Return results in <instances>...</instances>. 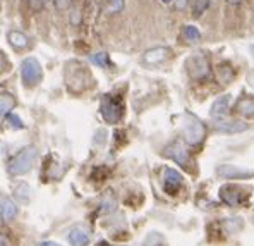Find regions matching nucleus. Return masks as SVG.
Masks as SVG:
<instances>
[{
	"instance_id": "obj_1",
	"label": "nucleus",
	"mask_w": 254,
	"mask_h": 246,
	"mask_svg": "<svg viewBox=\"0 0 254 246\" xmlns=\"http://www.w3.org/2000/svg\"><path fill=\"white\" fill-rule=\"evenodd\" d=\"M38 157V152H36L35 147H26L14 157L9 162V172L12 176H21V174H26L28 170H31V167L35 165V160Z\"/></svg>"
},
{
	"instance_id": "obj_2",
	"label": "nucleus",
	"mask_w": 254,
	"mask_h": 246,
	"mask_svg": "<svg viewBox=\"0 0 254 246\" xmlns=\"http://www.w3.org/2000/svg\"><path fill=\"white\" fill-rule=\"evenodd\" d=\"M182 119H184V121H182V133H184L186 141H188L189 145L201 143L204 138V133H206L203 122H201L197 117H194L192 114H189V112L184 114Z\"/></svg>"
},
{
	"instance_id": "obj_3",
	"label": "nucleus",
	"mask_w": 254,
	"mask_h": 246,
	"mask_svg": "<svg viewBox=\"0 0 254 246\" xmlns=\"http://www.w3.org/2000/svg\"><path fill=\"white\" fill-rule=\"evenodd\" d=\"M21 76L26 86H35L42 80V66L35 57H28L21 64Z\"/></svg>"
},
{
	"instance_id": "obj_4",
	"label": "nucleus",
	"mask_w": 254,
	"mask_h": 246,
	"mask_svg": "<svg viewBox=\"0 0 254 246\" xmlns=\"http://www.w3.org/2000/svg\"><path fill=\"white\" fill-rule=\"evenodd\" d=\"M122 114H124V105L119 98L112 95H107L102 102V115L107 122L110 124H115L122 119Z\"/></svg>"
},
{
	"instance_id": "obj_5",
	"label": "nucleus",
	"mask_w": 254,
	"mask_h": 246,
	"mask_svg": "<svg viewBox=\"0 0 254 246\" xmlns=\"http://www.w3.org/2000/svg\"><path fill=\"white\" fill-rule=\"evenodd\" d=\"M186 67H188L190 78H194V80H204V78L210 74L208 59L201 54H196V55H192V57H189L188 62H186Z\"/></svg>"
},
{
	"instance_id": "obj_6",
	"label": "nucleus",
	"mask_w": 254,
	"mask_h": 246,
	"mask_svg": "<svg viewBox=\"0 0 254 246\" xmlns=\"http://www.w3.org/2000/svg\"><path fill=\"white\" fill-rule=\"evenodd\" d=\"M182 186V174H179L175 169H165L163 172V189L169 195H175Z\"/></svg>"
},
{
	"instance_id": "obj_7",
	"label": "nucleus",
	"mask_w": 254,
	"mask_h": 246,
	"mask_svg": "<svg viewBox=\"0 0 254 246\" xmlns=\"http://www.w3.org/2000/svg\"><path fill=\"white\" fill-rule=\"evenodd\" d=\"M163 154H165L167 157H170L172 160H175L177 164H181V165H184V167L189 165V155H188V152H186V148L182 147V143L169 145Z\"/></svg>"
},
{
	"instance_id": "obj_8",
	"label": "nucleus",
	"mask_w": 254,
	"mask_h": 246,
	"mask_svg": "<svg viewBox=\"0 0 254 246\" xmlns=\"http://www.w3.org/2000/svg\"><path fill=\"white\" fill-rule=\"evenodd\" d=\"M220 196L225 203H229L230 207H237L242 203V191L237 186H223L220 189Z\"/></svg>"
},
{
	"instance_id": "obj_9",
	"label": "nucleus",
	"mask_w": 254,
	"mask_h": 246,
	"mask_svg": "<svg viewBox=\"0 0 254 246\" xmlns=\"http://www.w3.org/2000/svg\"><path fill=\"white\" fill-rule=\"evenodd\" d=\"M229 105H230V95H223L220 98H216L211 105V117L216 119V121H222L223 117L229 112Z\"/></svg>"
},
{
	"instance_id": "obj_10",
	"label": "nucleus",
	"mask_w": 254,
	"mask_h": 246,
	"mask_svg": "<svg viewBox=\"0 0 254 246\" xmlns=\"http://www.w3.org/2000/svg\"><path fill=\"white\" fill-rule=\"evenodd\" d=\"M169 48L165 47H156V48H151V50H148L146 54H144V62L146 64H160V62H163L167 57H169Z\"/></svg>"
},
{
	"instance_id": "obj_11",
	"label": "nucleus",
	"mask_w": 254,
	"mask_h": 246,
	"mask_svg": "<svg viewBox=\"0 0 254 246\" xmlns=\"http://www.w3.org/2000/svg\"><path fill=\"white\" fill-rule=\"evenodd\" d=\"M0 215H2L3 221H12L17 215V207L12 200L9 198H0Z\"/></svg>"
},
{
	"instance_id": "obj_12",
	"label": "nucleus",
	"mask_w": 254,
	"mask_h": 246,
	"mask_svg": "<svg viewBox=\"0 0 254 246\" xmlns=\"http://www.w3.org/2000/svg\"><path fill=\"white\" fill-rule=\"evenodd\" d=\"M67 240H69V243L72 246H86L89 243V236L88 233L83 229H72L69 233V236H67Z\"/></svg>"
},
{
	"instance_id": "obj_13",
	"label": "nucleus",
	"mask_w": 254,
	"mask_h": 246,
	"mask_svg": "<svg viewBox=\"0 0 254 246\" xmlns=\"http://www.w3.org/2000/svg\"><path fill=\"white\" fill-rule=\"evenodd\" d=\"M216 129H218V131H223V133H241V131H246V129H248V124H244V122L218 121L216 122Z\"/></svg>"
},
{
	"instance_id": "obj_14",
	"label": "nucleus",
	"mask_w": 254,
	"mask_h": 246,
	"mask_svg": "<svg viewBox=\"0 0 254 246\" xmlns=\"http://www.w3.org/2000/svg\"><path fill=\"white\" fill-rule=\"evenodd\" d=\"M14 98L7 93H0V117H5L14 109Z\"/></svg>"
},
{
	"instance_id": "obj_15",
	"label": "nucleus",
	"mask_w": 254,
	"mask_h": 246,
	"mask_svg": "<svg viewBox=\"0 0 254 246\" xmlns=\"http://www.w3.org/2000/svg\"><path fill=\"white\" fill-rule=\"evenodd\" d=\"M218 174H220V176H225L227 179H230V177H241V176L248 177L249 176V172H242V170L235 169V167H232V165H222L218 169Z\"/></svg>"
},
{
	"instance_id": "obj_16",
	"label": "nucleus",
	"mask_w": 254,
	"mask_h": 246,
	"mask_svg": "<svg viewBox=\"0 0 254 246\" xmlns=\"http://www.w3.org/2000/svg\"><path fill=\"white\" fill-rule=\"evenodd\" d=\"M239 112L246 117H253L254 115V98H242L237 105Z\"/></svg>"
},
{
	"instance_id": "obj_17",
	"label": "nucleus",
	"mask_w": 254,
	"mask_h": 246,
	"mask_svg": "<svg viewBox=\"0 0 254 246\" xmlns=\"http://www.w3.org/2000/svg\"><path fill=\"white\" fill-rule=\"evenodd\" d=\"M9 42L12 47H17V48H24L28 45L29 40L26 38V35H22L21 31H10L9 33Z\"/></svg>"
},
{
	"instance_id": "obj_18",
	"label": "nucleus",
	"mask_w": 254,
	"mask_h": 246,
	"mask_svg": "<svg viewBox=\"0 0 254 246\" xmlns=\"http://www.w3.org/2000/svg\"><path fill=\"white\" fill-rule=\"evenodd\" d=\"M91 61H93V64L100 66L102 69H107V67L110 66V62H108V55L105 54V52H98V54L91 55Z\"/></svg>"
},
{
	"instance_id": "obj_19",
	"label": "nucleus",
	"mask_w": 254,
	"mask_h": 246,
	"mask_svg": "<svg viewBox=\"0 0 254 246\" xmlns=\"http://www.w3.org/2000/svg\"><path fill=\"white\" fill-rule=\"evenodd\" d=\"M184 36L189 40V42H197V40L201 38V33L197 28H194V26H186L184 28Z\"/></svg>"
},
{
	"instance_id": "obj_20",
	"label": "nucleus",
	"mask_w": 254,
	"mask_h": 246,
	"mask_svg": "<svg viewBox=\"0 0 254 246\" xmlns=\"http://www.w3.org/2000/svg\"><path fill=\"white\" fill-rule=\"evenodd\" d=\"M208 5H210V0H196V2H194V7H192V14L196 17H199L201 14L208 9Z\"/></svg>"
},
{
	"instance_id": "obj_21",
	"label": "nucleus",
	"mask_w": 254,
	"mask_h": 246,
	"mask_svg": "<svg viewBox=\"0 0 254 246\" xmlns=\"http://www.w3.org/2000/svg\"><path fill=\"white\" fill-rule=\"evenodd\" d=\"M144 246H165V240H163L158 233H151L146 238V243H144Z\"/></svg>"
},
{
	"instance_id": "obj_22",
	"label": "nucleus",
	"mask_w": 254,
	"mask_h": 246,
	"mask_svg": "<svg viewBox=\"0 0 254 246\" xmlns=\"http://www.w3.org/2000/svg\"><path fill=\"white\" fill-rule=\"evenodd\" d=\"M7 119H9V122H10V126H12V128H16V129L24 128V126H22V121L17 117L16 114H7Z\"/></svg>"
},
{
	"instance_id": "obj_23",
	"label": "nucleus",
	"mask_w": 254,
	"mask_h": 246,
	"mask_svg": "<svg viewBox=\"0 0 254 246\" xmlns=\"http://www.w3.org/2000/svg\"><path fill=\"white\" fill-rule=\"evenodd\" d=\"M47 2H48V0H28L29 7H31V9H35V10L43 9V7H45V3H47Z\"/></svg>"
},
{
	"instance_id": "obj_24",
	"label": "nucleus",
	"mask_w": 254,
	"mask_h": 246,
	"mask_svg": "<svg viewBox=\"0 0 254 246\" xmlns=\"http://www.w3.org/2000/svg\"><path fill=\"white\" fill-rule=\"evenodd\" d=\"M70 0H55V5L59 7V9H65V7H69Z\"/></svg>"
},
{
	"instance_id": "obj_25",
	"label": "nucleus",
	"mask_w": 254,
	"mask_h": 246,
	"mask_svg": "<svg viewBox=\"0 0 254 246\" xmlns=\"http://www.w3.org/2000/svg\"><path fill=\"white\" fill-rule=\"evenodd\" d=\"M248 83H249V86L254 89V69L248 74Z\"/></svg>"
},
{
	"instance_id": "obj_26",
	"label": "nucleus",
	"mask_w": 254,
	"mask_h": 246,
	"mask_svg": "<svg viewBox=\"0 0 254 246\" xmlns=\"http://www.w3.org/2000/svg\"><path fill=\"white\" fill-rule=\"evenodd\" d=\"M0 246H10V243H9V240H7L3 234H0Z\"/></svg>"
},
{
	"instance_id": "obj_27",
	"label": "nucleus",
	"mask_w": 254,
	"mask_h": 246,
	"mask_svg": "<svg viewBox=\"0 0 254 246\" xmlns=\"http://www.w3.org/2000/svg\"><path fill=\"white\" fill-rule=\"evenodd\" d=\"M121 7H122V0H115V5L112 7L110 10H119V9H121Z\"/></svg>"
},
{
	"instance_id": "obj_28",
	"label": "nucleus",
	"mask_w": 254,
	"mask_h": 246,
	"mask_svg": "<svg viewBox=\"0 0 254 246\" xmlns=\"http://www.w3.org/2000/svg\"><path fill=\"white\" fill-rule=\"evenodd\" d=\"M186 2H188V0H177V7H179V9H184Z\"/></svg>"
},
{
	"instance_id": "obj_29",
	"label": "nucleus",
	"mask_w": 254,
	"mask_h": 246,
	"mask_svg": "<svg viewBox=\"0 0 254 246\" xmlns=\"http://www.w3.org/2000/svg\"><path fill=\"white\" fill-rule=\"evenodd\" d=\"M40 246H61V245H57V243H54V241H45V243H42Z\"/></svg>"
},
{
	"instance_id": "obj_30",
	"label": "nucleus",
	"mask_w": 254,
	"mask_h": 246,
	"mask_svg": "<svg viewBox=\"0 0 254 246\" xmlns=\"http://www.w3.org/2000/svg\"><path fill=\"white\" fill-rule=\"evenodd\" d=\"M2 69H3V59L0 57V73H2Z\"/></svg>"
},
{
	"instance_id": "obj_31",
	"label": "nucleus",
	"mask_w": 254,
	"mask_h": 246,
	"mask_svg": "<svg viewBox=\"0 0 254 246\" xmlns=\"http://www.w3.org/2000/svg\"><path fill=\"white\" fill-rule=\"evenodd\" d=\"M96 246H110V245H108V243H105V241H102V243H98V245H96Z\"/></svg>"
},
{
	"instance_id": "obj_32",
	"label": "nucleus",
	"mask_w": 254,
	"mask_h": 246,
	"mask_svg": "<svg viewBox=\"0 0 254 246\" xmlns=\"http://www.w3.org/2000/svg\"><path fill=\"white\" fill-rule=\"evenodd\" d=\"M229 2H230V3H239L241 0H229Z\"/></svg>"
},
{
	"instance_id": "obj_33",
	"label": "nucleus",
	"mask_w": 254,
	"mask_h": 246,
	"mask_svg": "<svg viewBox=\"0 0 254 246\" xmlns=\"http://www.w3.org/2000/svg\"><path fill=\"white\" fill-rule=\"evenodd\" d=\"M162 2H163V3H170L172 0H162Z\"/></svg>"
},
{
	"instance_id": "obj_34",
	"label": "nucleus",
	"mask_w": 254,
	"mask_h": 246,
	"mask_svg": "<svg viewBox=\"0 0 254 246\" xmlns=\"http://www.w3.org/2000/svg\"><path fill=\"white\" fill-rule=\"evenodd\" d=\"M251 50H253V54H254V47H253V48H251Z\"/></svg>"
}]
</instances>
